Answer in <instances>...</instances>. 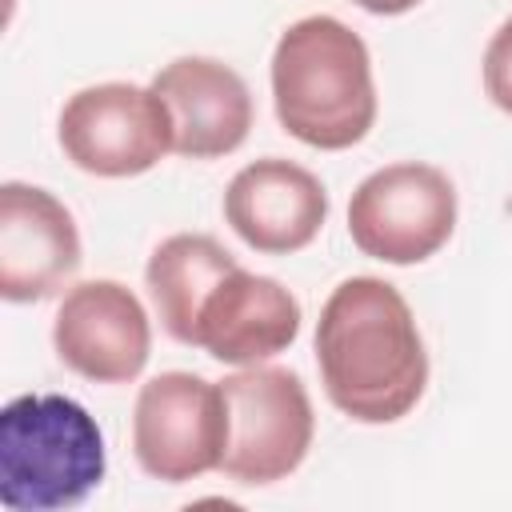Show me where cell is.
Segmentation results:
<instances>
[{"label": "cell", "instance_id": "6da1fadb", "mask_svg": "<svg viewBox=\"0 0 512 512\" xmlns=\"http://www.w3.org/2000/svg\"><path fill=\"white\" fill-rule=\"evenodd\" d=\"M316 368L328 400L360 424H396L428 384V352L396 284L352 276L316 320Z\"/></svg>", "mask_w": 512, "mask_h": 512}, {"label": "cell", "instance_id": "7a4b0ae2", "mask_svg": "<svg viewBox=\"0 0 512 512\" xmlns=\"http://www.w3.org/2000/svg\"><path fill=\"white\" fill-rule=\"evenodd\" d=\"M272 104L280 128L308 148L360 144L376 124L368 44L324 12L288 24L272 52Z\"/></svg>", "mask_w": 512, "mask_h": 512}, {"label": "cell", "instance_id": "3957f363", "mask_svg": "<svg viewBox=\"0 0 512 512\" xmlns=\"http://www.w3.org/2000/svg\"><path fill=\"white\" fill-rule=\"evenodd\" d=\"M104 468V432L80 400L24 392L0 408V500L8 512L76 508Z\"/></svg>", "mask_w": 512, "mask_h": 512}, {"label": "cell", "instance_id": "277c9868", "mask_svg": "<svg viewBox=\"0 0 512 512\" xmlns=\"http://www.w3.org/2000/svg\"><path fill=\"white\" fill-rule=\"evenodd\" d=\"M228 444L220 472L236 484H276L292 476L316 436L308 388L288 368L248 364L220 380Z\"/></svg>", "mask_w": 512, "mask_h": 512}, {"label": "cell", "instance_id": "5b68a950", "mask_svg": "<svg viewBox=\"0 0 512 512\" xmlns=\"http://www.w3.org/2000/svg\"><path fill=\"white\" fill-rule=\"evenodd\" d=\"M456 228V188L424 160H396L364 176L348 200L352 244L384 264H420L436 256Z\"/></svg>", "mask_w": 512, "mask_h": 512}, {"label": "cell", "instance_id": "8992f818", "mask_svg": "<svg viewBox=\"0 0 512 512\" xmlns=\"http://www.w3.org/2000/svg\"><path fill=\"white\" fill-rule=\"evenodd\" d=\"M64 156L104 180H124L156 168L172 152L168 108L152 88L108 80L68 96L56 124Z\"/></svg>", "mask_w": 512, "mask_h": 512}, {"label": "cell", "instance_id": "52a82bcc", "mask_svg": "<svg viewBox=\"0 0 512 512\" xmlns=\"http://www.w3.org/2000/svg\"><path fill=\"white\" fill-rule=\"evenodd\" d=\"M228 444V408L220 384L196 372L152 376L132 412L136 464L164 484H188L204 472H220Z\"/></svg>", "mask_w": 512, "mask_h": 512}, {"label": "cell", "instance_id": "ba28073f", "mask_svg": "<svg viewBox=\"0 0 512 512\" xmlns=\"http://www.w3.org/2000/svg\"><path fill=\"white\" fill-rule=\"evenodd\" d=\"M52 348L92 384H128L152 352V324L140 296L120 280L72 284L52 320Z\"/></svg>", "mask_w": 512, "mask_h": 512}, {"label": "cell", "instance_id": "9c48e42d", "mask_svg": "<svg viewBox=\"0 0 512 512\" xmlns=\"http://www.w3.org/2000/svg\"><path fill=\"white\" fill-rule=\"evenodd\" d=\"M80 232L72 212L40 184H0V296L36 304L80 272Z\"/></svg>", "mask_w": 512, "mask_h": 512}, {"label": "cell", "instance_id": "30bf717a", "mask_svg": "<svg viewBox=\"0 0 512 512\" xmlns=\"http://www.w3.org/2000/svg\"><path fill=\"white\" fill-rule=\"evenodd\" d=\"M224 220L248 248L264 256H288L308 248L324 228L328 192L304 164L264 156L228 180Z\"/></svg>", "mask_w": 512, "mask_h": 512}, {"label": "cell", "instance_id": "8fae6325", "mask_svg": "<svg viewBox=\"0 0 512 512\" xmlns=\"http://www.w3.org/2000/svg\"><path fill=\"white\" fill-rule=\"evenodd\" d=\"M172 124V152L188 160H216L236 152L252 128V92L236 68L212 56H176L152 84Z\"/></svg>", "mask_w": 512, "mask_h": 512}, {"label": "cell", "instance_id": "7c38bea8", "mask_svg": "<svg viewBox=\"0 0 512 512\" xmlns=\"http://www.w3.org/2000/svg\"><path fill=\"white\" fill-rule=\"evenodd\" d=\"M300 336V300L272 276H256L236 264L204 300L196 320V344L220 364H264L292 348Z\"/></svg>", "mask_w": 512, "mask_h": 512}, {"label": "cell", "instance_id": "4fadbf2b", "mask_svg": "<svg viewBox=\"0 0 512 512\" xmlns=\"http://www.w3.org/2000/svg\"><path fill=\"white\" fill-rule=\"evenodd\" d=\"M236 264L240 260L208 232H176L152 248L144 284L160 316V328L176 344H188V348L196 344L200 308Z\"/></svg>", "mask_w": 512, "mask_h": 512}, {"label": "cell", "instance_id": "5bb4252c", "mask_svg": "<svg viewBox=\"0 0 512 512\" xmlns=\"http://www.w3.org/2000/svg\"><path fill=\"white\" fill-rule=\"evenodd\" d=\"M484 92L500 112L512 116V16L492 32L484 48Z\"/></svg>", "mask_w": 512, "mask_h": 512}, {"label": "cell", "instance_id": "9a60e30c", "mask_svg": "<svg viewBox=\"0 0 512 512\" xmlns=\"http://www.w3.org/2000/svg\"><path fill=\"white\" fill-rule=\"evenodd\" d=\"M352 4H360V8L372 12V16H404V12H412L420 0H352Z\"/></svg>", "mask_w": 512, "mask_h": 512}]
</instances>
